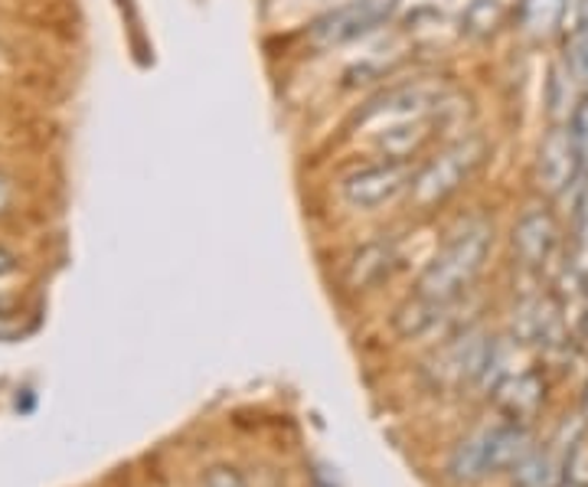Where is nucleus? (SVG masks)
Instances as JSON below:
<instances>
[{"mask_svg":"<svg viewBox=\"0 0 588 487\" xmlns=\"http://www.w3.org/2000/svg\"><path fill=\"white\" fill-rule=\"evenodd\" d=\"M389 3L386 0H351L337 10H331L328 16H321L311 26V43L318 46H341L351 43L359 33L373 30L382 16H386Z\"/></svg>","mask_w":588,"mask_h":487,"instance_id":"423d86ee","label":"nucleus"},{"mask_svg":"<svg viewBox=\"0 0 588 487\" xmlns=\"http://www.w3.org/2000/svg\"><path fill=\"white\" fill-rule=\"evenodd\" d=\"M517 334L520 341H533V344H559L563 331H559L556 308L550 301H530L517 314Z\"/></svg>","mask_w":588,"mask_h":487,"instance_id":"2eb2a0df","label":"nucleus"},{"mask_svg":"<svg viewBox=\"0 0 588 487\" xmlns=\"http://www.w3.org/2000/svg\"><path fill=\"white\" fill-rule=\"evenodd\" d=\"M556 243H559V230H556V220L546 210H530L513 226V248H517L520 262L530 265V268L546 265Z\"/></svg>","mask_w":588,"mask_h":487,"instance_id":"6e6552de","label":"nucleus"},{"mask_svg":"<svg viewBox=\"0 0 588 487\" xmlns=\"http://www.w3.org/2000/svg\"><path fill=\"white\" fill-rule=\"evenodd\" d=\"M569 69L583 86H588V0H579V16L569 43Z\"/></svg>","mask_w":588,"mask_h":487,"instance_id":"f3484780","label":"nucleus"},{"mask_svg":"<svg viewBox=\"0 0 588 487\" xmlns=\"http://www.w3.org/2000/svg\"><path fill=\"white\" fill-rule=\"evenodd\" d=\"M513 487H559L566 482V458L556 449L530 452L513 472Z\"/></svg>","mask_w":588,"mask_h":487,"instance_id":"4468645a","label":"nucleus"},{"mask_svg":"<svg viewBox=\"0 0 588 487\" xmlns=\"http://www.w3.org/2000/svg\"><path fill=\"white\" fill-rule=\"evenodd\" d=\"M493 402L500 406L503 416H510L513 422L530 419L540 412L543 406V379L536 373H510L493 386Z\"/></svg>","mask_w":588,"mask_h":487,"instance_id":"1a4fd4ad","label":"nucleus"},{"mask_svg":"<svg viewBox=\"0 0 588 487\" xmlns=\"http://www.w3.org/2000/svg\"><path fill=\"white\" fill-rule=\"evenodd\" d=\"M445 109V89L439 82H406L376 96L359 115L356 131L373 137L386 157H409L432 134V122Z\"/></svg>","mask_w":588,"mask_h":487,"instance_id":"f257e3e1","label":"nucleus"},{"mask_svg":"<svg viewBox=\"0 0 588 487\" xmlns=\"http://www.w3.org/2000/svg\"><path fill=\"white\" fill-rule=\"evenodd\" d=\"M412 180H415L412 164L402 161V157H389V161L366 164V167L347 174L341 180V193H344L347 207L369 213V210H379V207L392 203L406 190H412Z\"/></svg>","mask_w":588,"mask_h":487,"instance_id":"39448f33","label":"nucleus"},{"mask_svg":"<svg viewBox=\"0 0 588 487\" xmlns=\"http://www.w3.org/2000/svg\"><path fill=\"white\" fill-rule=\"evenodd\" d=\"M500 13H503L500 0H474L465 13V26L470 33H487L500 23Z\"/></svg>","mask_w":588,"mask_h":487,"instance_id":"a211bd4d","label":"nucleus"},{"mask_svg":"<svg viewBox=\"0 0 588 487\" xmlns=\"http://www.w3.org/2000/svg\"><path fill=\"white\" fill-rule=\"evenodd\" d=\"M399 262V252L392 240H376V243H366L347 265V285L363 291L369 285H376L379 278H386L392 272V265Z\"/></svg>","mask_w":588,"mask_h":487,"instance_id":"9d476101","label":"nucleus"},{"mask_svg":"<svg viewBox=\"0 0 588 487\" xmlns=\"http://www.w3.org/2000/svg\"><path fill=\"white\" fill-rule=\"evenodd\" d=\"M559 487H588V485H579V482H563Z\"/></svg>","mask_w":588,"mask_h":487,"instance_id":"5701e85b","label":"nucleus"},{"mask_svg":"<svg viewBox=\"0 0 588 487\" xmlns=\"http://www.w3.org/2000/svg\"><path fill=\"white\" fill-rule=\"evenodd\" d=\"M484 154H487V144L480 137H465V141L452 144L448 151H442L435 161H429L415 174L412 190H409L412 203L419 210L445 203L452 193H458L470 177L477 174V167L484 164Z\"/></svg>","mask_w":588,"mask_h":487,"instance_id":"7ed1b4c3","label":"nucleus"},{"mask_svg":"<svg viewBox=\"0 0 588 487\" xmlns=\"http://www.w3.org/2000/svg\"><path fill=\"white\" fill-rule=\"evenodd\" d=\"M566 16V0H523L520 20L533 36H550Z\"/></svg>","mask_w":588,"mask_h":487,"instance_id":"dca6fc26","label":"nucleus"},{"mask_svg":"<svg viewBox=\"0 0 588 487\" xmlns=\"http://www.w3.org/2000/svg\"><path fill=\"white\" fill-rule=\"evenodd\" d=\"M13 203V187L7 177H0V213H7V207Z\"/></svg>","mask_w":588,"mask_h":487,"instance_id":"412c9836","label":"nucleus"},{"mask_svg":"<svg viewBox=\"0 0 588 487\" xmlns=\"http://www.w3.org/2000/svg\"><path fill=\"white\" fill-rule=\"evenodd\" d=\"M448 308H452V305H442V301H432V298L415 295L412 301H406V305L396 311L392 328H396V334L406 337V341L429 337V334L439 331V324L445 321V311H448Z\"/></svg>","mask_w":588,"mask_h":487,"instance_id":"f8f14e48","label":"nucleus"},{"mask_svg":"<svg viewBox=\"0 0 588 487\" xmlns=\"http://www.w3.org/2000/svg\"><path fill=\"white\" fill-rule=\"evenodd\" d=\"M493 347H497L493 337L470 328L465 334L445 341L435 351V357L425 364V373H429L432 386H442V389H458V386H468V383H480L490 357H493Z\"/></svg>","mask_w":588,"mask_h":487,"instance_id":"20e7f679","label":"nucleus"},{"mask_svg":"<svg viewBox=\"0 0 588 487\" xmlns=\"http://www.w3.org/2000/svg\"><path fill=\"white\" fill-rule=\"evenodd\" d=\"M13 268H16V258H13V255L0 245V275H10Z\"/></svg>","mask_w":588,"mask_h":487,"instance_id":"4be33fe9","label":"nucleus"},{"mask_svg":"<svg viewBox=\"0 0 588 487\" xmlns=\"http://www.w3.org/2000/svg\"><path fill=\"white\" fill-rule=\"evenodd\" d=\"M583 177L579 154L573 144L569 128H553L543 144H540V161H536V180L546 193H563L573 187V180Z\"/></svg>","mask_w":588,"mask_h":487,"instance_id":"0eeeda50","label":"nucleus"},{"mask_svg":"<svg viewBox=\"0 0 588 487\" xmlns=\"http://www.w3.org/2000/svg\"><path fill=\"white\" fill-rule=\"evenodd\" d=\"M203 487H248L235 468H210L203 475Z\"/></svg>","mask_w":588,"mask_h":487,"instance_id":"aec40b11","label":"nucleus"},{"mask_svg":"<svg viewBox=\"0 0 588 487\" xmlns=\"http://www.w3.org/2000/svg\"><path fill=\"white\" fill-rule=\"evenodd\" d=\"M487 439H490V468L493 472H513L533 452L530 432L517 422L487 429Z\"/></svg>","mask_w":588,"mask_h":487,"instance_id":"ddd939ff","label":"nucleus"},{"mask_svg":"<svg viewBox=\"0 0 588 487\" xmlns=\"http://www.w3.org/2000/svg\"><path fill=\"white\" fill-rule=\"evenodd\" d=\"M573 144H576V154H579V167H583V177H588V96L576 106L573 112Z\"/></svg>","mask_w":588,"mask_h":487,"instance_id":"6ab92c4d","label":"nucleus"},{"mask_svg":"<svg viewBox=\"0 0 588 487\" xmlns=\"http://www.w3.org/2000/svg\"><path fill=\"white\" fill-rule=\"evenodd\" d=\"M490 243H493V230L487 220H465L419 275L415 295L442 305H455L480 275Z\"/></svg>","mask_w":588,"mask_h":487,"instance_id":"f03ea898","label":"nucleus"},{"mask_svg":"<svg viewBox=\"0 0 588 487\" xmlns=\"http://www.w3.org/2000/svg\"><path fill=\"white\" fill-rule=\"evenodd\" d=\"M490 472H493L490 468V439H487V429H480L455 445V452L448 458V478L458 485H474V482L487 478Z\"/></svg>","mask_w":588,"mask_h":487,"instance_id":"9b49d317","label":"nucleus"},{"mask_svg":"<svg viewBox=\"0 0 588 487\" xmlns=\"http://www.w3.org/2000/svg\"><path fill=\"white\" fill-rule=\"evenodd\" d=\"M583 409H586V419H588V389H586V399H583Z\"/></svg>","mask_w":588,"mask_h":487,"instance_id":"b1692460","label":"nucleus"}]
</instances>
